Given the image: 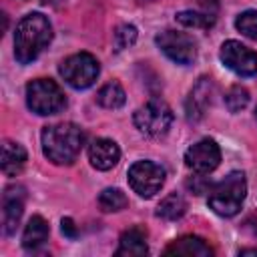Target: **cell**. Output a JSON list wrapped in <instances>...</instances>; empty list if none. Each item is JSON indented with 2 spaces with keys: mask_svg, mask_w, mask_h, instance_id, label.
<instances>
[{
  "mask_svg": "<svg viewBox=\"0 0 257 257\" xmlns=\"http://www.w3.org/2000/svg\"><path fill=\"white\" fill-rule=\"evenodd\" d=\"M52 26L48 18L40 12L26 14L14 32V56L20 64H28L38 58V54L50 44Z\"/></svg>",
  "mask_w": 257,
  "mask_h": 257,
  "instance_id": "6da1fadb",
  "label": "cell"
},
{
  "mask_svg": "<svg viewBox=\"0 0 257 257\" xmlns=\"http://www.w3.org/2000/svg\"><path fill=\"white\" fill-rule=\"evenodd\" d=\"M84 145V131L74 122L44 126L42 153L54 165H72Z\"/></svg>",
  "mask_w": 257,
  "mask_h": 257,
  "instance_id": "7a4b0ae2",
  "label": "cell"
},
{
  "mask_svg": "<svg viewBox=\"0 0 257 257\" xmlns=\"http://www.w3.org/2000/svg\"><path fill=\"white\" fill-rule=\"evenodd\" d=\"M247 195V181L241 171H231L209 191V207L221 217H233L241 211Z\"/></svg>",
  "mask_w": 257,
  "mask_h": 257,
  "instance_id": "3957f363",
  "label": "cell"
},
{
  "mask_svg": "<svg viewBox=\"0 0 257 257\" xmlns=\"http://www.w3.org/2000/svg\"><path fill=\"white\" fill-rule=\"evenodd\" d=\"M26 104L32 112L46 116L60 112L66 106V96L54 80L36 78L26 84Z\"/></svg>",
  "mask_w": 257,
  "mask_h": 257,
  "instance_id": "277c9868",
  "label": "cell"
},
{
  "mask_svg": "<svg viewBox=\"0 0 257 257\" xmlns=\"http://www.w3.org/2000/svg\"><path fill=\"white\" fill-rule=\"evenodd\" d=\"M135 126L147 137H163L173 124V110L161 98H151L135 110Z\"/></svg>",
  "mask_w": 257,
  "mask_h": 257,
  "instance_id": "5b68a950",
  "label": "cell"
},
{
  "mask_svg": "<svg viewBox=\"0 0 257 257\" xmlns=\"http://www.w3.org/2000/svg\"><path fill=\"white\" fill-rule=\"evenodd\" d=\"M58 72L66 84L82 90L94 84V80L98 78L100 66H98V60L90 52H76L60 62Z\"/></svg>",
  "mask_w": 257,
  "mask_h": 257,
  "instance_id": "8992f818",
  "label": "cell"
},
{
  "mask_svg": "<svg viewBox=\"0 0 257 257\" xmlns=\"http://www.w3.org/2000/svg\"><path fill=\"white\" fill-rule=\"evenodd\" d=\"M165 169L155 161H137L128 169V185L139 197L151 199L165 183Z\"/></svg>",
  "mask_w": 257,
  "mask_h": 257,
  "instance_id": "52a82bcc",
  "label": "cell"
},
{
  "mask_svg": "<svg viewBox=\"0 0 257 257\" xmlns=\"http://www.w3.org/2000/svg\"><path fill=\"white\" fill-rule=\"evenodd\" d=\"M155 42L161 48V52L165 56H169L177 64L187 66V64H191L197 58L195 40L189 34H185V32H179V30H163V32H159L155 36Z\"/></svg>",
  "mask_w": 257,
  "mask_h": 257,
  "instance_id": "ba28073f",
  "label": "cell"
},
{
  "mask_svg": "<svg viewBox=\"0 0 257 257\" xmlns=\"http://www.w3.org/2000/svg\"><path fill=\"white\" fill-rule=\"evenodd\" d=\"M219 56H221V62L239 76L257 74V52H253L249 46H245L237 40L223 42Z\"/></svg>",
  "mask_w": 257,
  "mask_h": 257,
  "instance_id": "9c48e42d",
  "label": "cell"
},
{
  "mask_svg": "<svg viewBox=\"0 0 257 257\" xmlns=\"http://www.w3.org/2000/svg\"><path fill=\"white\" fill-rule=\"evenodd\" d=\"M221 149L213 139H201L185 153V165L197 175H209L219 167Z\"/></svg>",
  "mask_w": 257,
  "mask_h": 257,
  "instance_id": "30bf717a",
  "label": "cell"
},
{
  "mask_svg": "<svg viewBox=\"0 0 257 257\" xmlns=\"http://www.w3.org/2000/svg\"><path fill=\"white\" fill-rule=\"evenodd\" d=\"M24 213V189L8 187L2 197V225L6 235H14Z\"/></svg>",
  "mask_w": 257,
  "mask_h": 257,
  "instance_id": "8fae6325",
  "label": "cell"
},
{
  "mask_svg": "<svg viewBox=\"0 0 257 257\" xmlns=\"http://www.w3.org/2000/svg\"><path fill=\"white\" fill-rule=\"evenodd\" d=\"M120 159V149L110 139H94L88 145V161L98 171L112 169Z\"/></svg>",
  "mask_w": 257,
  "mask_h": 257,
  "instance_id": "7c38bea8",
  "label": "cell"
},
{
  "mask_svg": "<svg viewBox=\"0 0 257 257\" xmlns=\"http://www.w3.org/2000/svg\"><path fill=\"white\" fill-rule=\"evenodd\" d=\"M211 94H213V82H211V78H207V76L199 78V82L191 88L189 98H187V104H185V110H187V118L189 120L203 118L207 106L211 104Z\"/></svg>",
  "mask_w": 257,
  "mask_h": 257,
  "instance_id": "4fadbf2b",
  "label": "cell"
},
{
  "mask_svg": "<svg viewBox=\"0 0 257 257\" xmlns=\"http://www.w3.org/2000/svg\"><path fill=\"white\" fill-rule=\"evenodd\" d=\"M147 253H149V247H147V231L145 229L133 227L120 235L118 249H116L118 257H141Z\"/></svg>",
  "mask_w": 257,
  "mask_h": 257,
  "instance_id": "5bb4252c",
  "label": "cell"
},
{
  "mask_svg": "<svg viewBox=\"0 0 257 257\" xmlns=\"http://www.w3.org/2000/svg\"><path fill=\"white\" fill-rule=\"evenodd\" d=\"M165 253L167 255H185V257H209V255H213V249L201 237L187 235V237L173 241Z\"/></svg>",
  "mask_w": 257,
  "mask_h": 257,
  "instance_id": "9a60e30c",
  "label": "cell"
},
{
  "mask_svg": "<svg viewBox=\"0 0 257 257\" xmlns=\"http://www.w3.org/2000/svg\"><path fill=\"white\" fill-rule=\"evenodd\" d=\"M48 223L40 217V215H32L24 227V233H22V247L28 249V251H36L40 249L46 239H48Z\"/></svg>",
  "mask_w": 257,
  "mask_h": 257,
  "instance_id": "2e32d148",
  "label": "cell"
},
{
  "mask_svg": "<svg viewBox=\"0 0 257 257\" xmlns=\"http://www.w3.org/2000/svg\"><path fill=\"white\" fill-rule=\"evenodd\" d=\"M26 163V151L22 145L14 141H4L2 145V173L8 177H16Z\"/></svg>",
  "mask_w": 257,
  "mask_h": 257,
  "instance_id": "e0dca14e",
  "label": "cell"
},
{
  "mask_svg": "<svg viewBox=\"0 0 257 257\" xmlns=\"http://www.w3.org/2000/svg\"><path fill=\"white\" fill-rule=\"evenodd\" d=\"M187 213V199L181 193H169L157 207V217L165 221H177Z\"/></svg>",
  "mask_w": 257,
  "mask_h": 257,
  "instance_id": "ac0fdd59",
  "label": "cell"
},
{
  "mask_svg": "<svg viewBox=\"0 0 257 257\" xmlns=\"http://www.w3.org/2000/svg\"><path fill=\"white\" fill-rule=\"evenodd\" d=\"M126 100V94L118 82H106L96 92V102L104 108H120Z\"/></svg>",
  "mask_w": 257,
  "mask_h": 257,
  "instance_id": "d6986e66",
  "label": "cell"
},
{
  "mask_svg": "<svg viewBox=\"0 0 257 257\" xmlns=\"http://www.w3.org/2000/svg\"><path fill=\"white\" fill-rule=\"evenodd\" d=\"M98 205H100V209L104 213H116V211H120V209H124L128 205V199L120 189L108 187L98 195Z\"/></svg>",
  "mask_w": 257,
  "mask_h": 257,
  "instance_id": "ffe728a7",
  "label": "cell"
},
{
  "mask_svg": "<svg viewBox=\"0 0 257 257\" xmlns=\"http://www.w3.org/2000/svg\"><path fill=\"white\" fill-rule=\"evenodd\" d=\"M177 22L193 28H209L215 22V12L207 10H183L177 14Z\"/></svg>",
  "mask_w": 257,
  "mask_h": 257,
  "instance_id": "44dd1931",
  "label": "cell"
},
{
  "mask_svg": "<svg viewBox=\"0 0 257 257\" xmlns=\"http://www.w3.org/2000/svg\"><path fill=\"white\" fill-rule=\"evenodd\" d=\"M249 104V90L241 84H235L231 86L227 92H225V106L231 110V112H239L243 110L245 106Z\"/></svg>",
  "mask_w": 257,
  "mask_h": 257,
  "instance_id": "7402d4cb",
  "label": "cell"
},
{
  "mask_svg": "<svg viewBox=\"0 0 257 257\" xmlns=\"http://www.w3.org/2000/svg\"><path fill=\"white\" fill-rule=\"evenodd\" d=\"M137 40V28L133 24H120L112 34V48L114 52H120L128 46H133Z\"/></svg>",
  "mask_w": 257,
  "mask_h": 257,
  "instance_id": "603a6c76",
  "label": "cell"
},
{
  "mask_svg": "<svg viewBox=\"0 0 257 257\" xmlns=\"http://www.w3.org/2000/svg\"><path fill=\"white\" fill-rule=\"evenodd\" d=\"M235 26L241 34L249 38H257V10H245L237 16Z\"/></svg>",
  "mask_w": 257,
  "mask_h": 257,
  "instance_id": "cb8c5ba5",
  "label": "cell"
},
{
  "mask_svg": "<svg viewBox=\"0 0 257 257\" xmlns=\"http://www.w3.org/2000/svg\"><path fill=\"white\" fill-rule=\"evenodd\" d=\"M60 225H62V233H64L68 239H74V237L78 235V231H76V225H74V221H72L70 217H64Z\"/></svg>",
  "mask_w": 257,
  "mask_h": 257,
  "instance_id": "d4e9b609",
  "label": "cell"
},
{
  "mask_svg": "<svg viewBox=\"0 0 257 257\" xmlns=\"http://www.w3.org/2000/svg\"><path fill=\"white\" fill-rule=\"evenodd\" d=\"M241 255H257V249H243Z\"/></svg>",
  "mask_w": 257,
  "mask_h": 257,
  "instance_id": "484cf974",
  "label": "cell"
},
{
  "mask_svg": "<svg viewBox=\"0 0 257 257\" xmlns=\"http://www.w3.org/2000/svg\"><path fill=\"white\" fill-rule=\"evenodd\" d=\"M255 116H257V108H255Z\"/></svg>",
  "mask_w": 257,
  "mask_h": 257,
  "instance_id": "4316f807",
  "label": "cell"
}]
</instances>
